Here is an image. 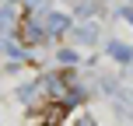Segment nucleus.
Masks as SVG:
<instances>
[]
</instances>
